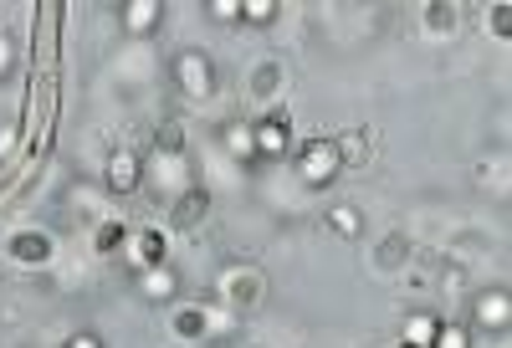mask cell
I'll return each mask as SVG.
<instances>
[{
  "label": "cell",
  "mask_w": 512,
  "mask_h": 348,
  "mask_svg": "<svg viewBox=\"0 0 512 348\" xmlns=\"http://www.w3.org/2000/svg\"><path fill=\"white\" fill-rule=\"evenodd\" d=\"M169 77H175V87H180L190 103H210V98H216V87H221L216 62H210V52H200V47L175 52V62H169Z\"/></svg>",
  "instance_id": "1"
},
{
  "label": "cell",
  "mask_w": 512,
  "mask_h": 348,
  "mask_svg": "<svg viewBox=\"0 0 512 348\" xmlns=\"http://www.w3.org/2000/svg\"><path fill=\"white\" fill-rule=\"evenodd\" d=\"M292 164H297V174H303V185H308V190H328L338 174H344V159H338V149H333L328 134L303 139V144L292 149Z\"/></svg>",
  "instance_id": "2"
},
{
  "label": "cell",
  "mask_w": 512,
  "mask_h": 348,
  "mask_svg": "<svg viewBox=\"0 0 512 348\" xmlns=\"http://www.w3.org/2000/svg\"><path fill=\"white\" fill-rule=\"evenodd\" d=\"M251 139H256V159H287V154L297 149L292 118H287L282 108H272V113L256 118V123H251Z\"/></svg>",
  "instance_id": "3"
},
{
  "label": "cell",
  "mask_w": 512,
  "mask_h": 348,
  "mask_svg": "<svg viewBox=\"0 0 512 348\" xmlns=\"http://www.w3.org/2000/svg\"><path fill=\"white\" fill-rule=\"evenodd\" d=\"M103 190L118 195V200H128V195L144 190V159H139V149H113V154H108V164H103Z\"/></svg>",
  "instance_id": "4"
},
{
  "label": "cell",
  "mask_w": 512,
  "mask_h": 348,
  "mask_svg": "<svg viewBox=\"0 0 512 348\" xmlns=\"http://www.w3.org/2000/svg\"><path fill=\"white\" fill-rule=\"evenodd\" d=\"M472 328L487 333V338H492V333L502 338V333L512 328V292H507V287H487V292L472 297Z\"/></svg>",
  "instance_id": "5"
},
{
  "label": "cell",
  "mask_w": 512,
  "mask_h": 348,
  "mask_svg": "<svg viewBox=\"0 0 512 348\" xmlns=\"http://www.w3.org/2000/svg\"><path fill=\"white\" fill-rule=\"evenodd\" d=\"M164 0H123L118 6V26L128 31V36H154L159 26H164Z\"/></svg>",
  "instance_id": "6"
},
{
  "label": "cell",
  "mask_w": 512,
  "mask_h": 348,
  "mask_svg": "<svg viewBox=\"0 0 512 348\" xmlns=\"http://www.w3.org/2000/svg\"><path fill=\"white\" fill-rule=\"evenodd\" d=\"M52 251H57V241L47 231H16L11 236V261L16 267H47Z\"/></svg>",
  "instance_id": "7"
},
{
  "label": "cell",
  "mask_w": 512,
  "mask_h": 348,
  "mask_svg": "<svg viewBox=\"0 0 512 348\" xmlns=\"http://www.w3.org/2000/svg\"><path fill=\"white\" fill-rule=\"evenodd\" d=\"M180 272H175V261H164V267H149V272H139V292L149 297V302H175L180 297Z\"/></svg>",
  "instance_id": "8"
},
{
  "label": "cell",
  "mask_w": 512,
  "mask_h": 348,
  "mask_svg": "<svg viewBox=\"0 0 512 348\" xmlns=\"http://www.w3.org/2000/svg\"><path fill=\"white\" fill-rule=\"evenodd\" d=\"M169 328H175L180 343H205V338H210V313L195 308V302H185V308L169 313Z\"/></svg>",
  "instance_id": "9"
},
{
  "label": "cell",
  "mask_w": 512,
  "mask_h": 348,
  "mask_svg": "<svg viewBox=\"0 0 512 348\" xmlns=\"http://www.w3.org/2000/svg\"><path fill=\"white\" fill-rule=\"evenodd\" d=\"M221 149H226L231 159H241V164H256V139H251V123H246V118L221 123Z\"/></svg>",
  "instance_id": "10"
},
{
  "label": "cell",
  "mask_w": 512,
  "mask_h": 348,
  "mask_svg": "<svg viewBox=\"0 0 512 348\" xmlns=\"http://www.w3.org/2000/svg\"><path fill=\"white\" fill-rule=\"evenodd\" d=\"M169 261V236L164 231H134V267L149 272V267H164Z\"/></svg>",
  "instance_id": "11"
},
{
  "label": "cell",
  "mask_w": 512,
  "mask_h": 348,
  "mask_svg": "<svg viewBox=\"0 0 512 348\" xmlns=\"http://www.w3.org/2000/svg\"><path fill=\"white\" fill-rule=\"evenodd\" d=\"M333 149H338V159H344V169H349V164H369V154H374V134H369V128H349V134H338V139H333Z\"/></svg>",
  "instance_id": "12"
},
{
  "label": "cell",
  "mask_w": 512,
  "mask_h": 348,
  "mask_svg": "<svg viewBox=\"0 0 512 348\" xmlns=\"http://www.w3.org/2000/svg\"><path fill=\"white\" fill-rule=\"evenodd\" d=\"M328 231H333L338 241H359V236H364L359 205H333V210H328Z\"/></svg>",
  "instance_id": "13"
},
{
  "label": "cell",
  "mask_w": 512,
  "mask_h": 348,
  "mask_svg": "<svg viewBox=\"0 0 512 348\" xmlns=\"http://www.w3.org/2000/svg\"><path fill=\"white\" fill-rule=\"evenodd\" d=\"M277 16H282L277 0H241V26H251V31L277 26Z\"/></svg>",
  "instance_id": "14"
},
{
  "label": "cell",
  "mask_w": 512,
  "mask_h": 348,
  "mask_svg": "<svg viewBox=\"0 0 512 348\" xmlns=\"http://www.w3.org/2000/svg\"><path fill=\"white\" fill-rule=\"evenodd\" d=\"M205 210H210V190H195V185H190V190H185V200H180V210L169 215V226H175V231H185L190 221H200Z\"/></svg>",
  "instance_id": "15"
},
{
  "label": "cell",
  "mask_w": 512,
  "mask_h": 348,
  "mask_svg": "<svg viewBox=\"0 0 512 348\" xmlns=\"http://www.w3.org/2000/svg\"><path fill=\"white\" fill-rule=\"evenodd\" d=\"M436 328H441V318H431V313H410V323H405V343H415V348H431Z\"/></svg>",
  "instance_id": "16"
},
{
  "label": "cell",
  "mask_w": 512,
  "mask_h": 348,
  "mask_svg": "<svg viewBox=\"0 0 512 348\" xmlns=\"http://www.w3.org/2000/svg\"><path fill=\"white\" fill-rule=\"evenodd\" d=\"M154 149H159V159H175V154H185V128L169 118L159 134H154Z\"/></svg>",
  "instance_id": "17"
},
{
  "label": "cell",
  "mask_w": 512,
  "mask_h": 348,
  "mask_svg": "<svg viewBox=\"0 0 512 348\" xmlns=\"http://www.w3.org/2000/svg\"><path fill=\"white\" fill-rule=\"evenodd\" d=\"M431 348H472V328H466V323H441Z\"/></svg>",
  "instance_id": "18"
},
{
  "label": "cell",
  "mask_w": 512,
  "mask_h": 348,
  "mask_svg": "<svg viewBox=\"0 0 512 348\" xmlns=\"http://www.w3.org/2000/svg\"><path fill=\"white\" fill-rule=\"evenodd\" d=\"M425 21H431V31H456L461 11H456V6H446V0H436V6H425Z\"/></svg>",
  "instance_id": "19"
},
{
  "label": "cell",
  "mask_w": 512,
  "mask_h": 348,
  "mask_svg": "<svg viewBox=\"0 0 512 348\" xmlns=\"http://www.w3.org/2000/svg\"><path fill=\"white\" fill-rule=\"evenodd\" d=\"M487 26H492V31H497L502 41L512 36V6H507V0H497V6L487 11Z\"/></svg>",
  "instance_id": "20"
},
{
  "label": "cell",
  "mask_w": 512,
  "mask_h": 348,
  "mask_svg": "<svg viewBox=\"0 0 512 348\" xmlns=\"http://www.w3.org/2000/svg\"><path fill=\"white\" fill-rule=\"evenodd\" d=\"M205 16H210V21H236V26H241V0H210Z\"/></svg>",
  "instance_id": "21"
},
{
  "label": "cell",
  "mask_w": 512,
  "mask_h": 348,
  "mask_svg": "<svg viewBox=\"0 0 512 348\" xmlns=\"http://www.w3.org/2000/svg\"><path fill=\"white\" fill-rule=\"evenodd\" d=\"M123 236H128V226H123V221H103V226H98V251H113Z\"/></svg>",
  "instance_id": "22"
},
{
  "label": "cell",
  "mask_w": 512,
  "mask_h": 348,
  "mask_svg": "<svg viewBox=\"0 0 512 348\" xmlns=\"http://www.w3.org/2000/svg\"><path fill=\"white\" fill-rule=\"evenodd\" d=\"M277 87V62H262V72H256V93H272Z\"/></svg>",
  "instance_id": "23"
},
{
  "label": "cell",
  "mask_w": 512,
  "mask_h": 348,
  "mask_svg": "<svg viewBox=\"0 0 512 348\" xmlns=\"http://www.w3.org/2000/svg\"><path fill=\"white\" fill-rule=\"evenodd\" d=\"M62 348H103V338H98V333H72Z\"/></svg>",
  "instance_id": "24"
},
{
  "label": "cell",
  "mask_w": 512,
  "mask_h": 348,
  "mask_svg": "<svg viewBox=\"0 0 512 348\" xmlns=\"http://www.w3.org/2000/svg\"><path fill=\"white\" fill-rule=\"evenodd\" d=\"M11 67H16V47H11V41H6V36H0V77H6Z\"/></svg>",
  "instance_id": "25"
},
{
  "label": "cell",
  "mask_w": 512,
  "mask_h": 348,
  "mask_svg": "<svg viewBox=\"0 0 512 348\" xmlns=\"http://www.w3.org/2000/svg\"><path fill=\"white\" fill-rule=\"evenodd\" d=\"M400 348H415V343H405V338H400Z\"/></svg>",
  "instance_id": "26"
}]
</instances>
